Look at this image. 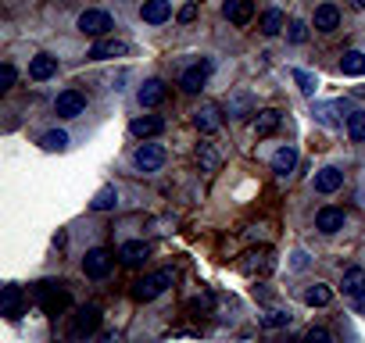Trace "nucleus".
<instances>
[{"instance_id":"obj_1","label":"nucleus","mask_w":365,"mask_h":343,"mask_svg":"<svg viewBox=\"0 0 365 343\" xmlns=\"http://www.w3.org/2000/svg\"><path fill=\"white\" fill-rule=\"evenodd\" d=\"M169 286H172V272H169V268L150 272V275H143V283L136 286V297H140V300H155V297H162Z\"/></svg>"},{"instance_id":"obj_2","label":"nucleus","mask_w":365,"mask_h":343,"mask_svg":"<svg viewBox=\"0 0 365 343\" xmlns=\"http://www.w3.org/2000/svg\"><path fill=\"white\" fill-rule=\"evenodd\" d=\"M133 165L140 172H158L165 165V147H158V143H140L136 154H133Z\"/></svg>"},{"instance_id":"obj_3","label":"nucleus","mask_w":365,"mask_h":343,"mask_svg":"<svg viewBox=\"0 0 365 343\" xmlns=\"http://www.w3.org/2000/svg\"><path fill=\"white\" fill-rule=\"evenodd\" d=\"M40 307L47 311V315H57V311L69 307V290L61 283H43L40 286Z\"/></svg>"},{"instance_id":"obj_4","label":"nucleus","mask_w":365,"mask_h":343,"mask_svg":"<svg viewBox=\"0 0 365 343\" xmlns=\"http://www.w3.org/2000/svg\"><path fill=\"white\" fill-rule=\"evenodd\" d=\"M194 126H197L204 136L219 133V126H222V111H219V104H201V108L194 111Z\"/></svg>"},{"instance_id":"obj_5","label":"nucleus","mask_w":365,"mask_h":343,"mask_svg":"<svg viewBox=\"0 0 365 343\" xmlns=\"http://www.w3.org/2000/svg\"><path fill=\"white\" fill-rule=\"evenodd\" d=\"M54 111H57L61 118H76V115L86 111V97H83L79 89H65V93L54 101Z\"/></svg>"},{"instance_id":"obj_6","label":"nucleus","mask_w":365,"mask_h":343,"mask_svg":"<svg viewBox=\"0 0 365 343\" xmlns=\"http://www.w3.org/2000/svg\"><path fill=\"white\" fill-rule=\"evenodd\" d=\"M111 29V15H104V11H83L79 15V33H86V36H104Z\"/></svg>"},{"instance_id":"obj_7","label":"nucleus","mask_w":365,"mask_h":343,"mask_svg":"<svg viewBox=\"0 0 365 343\" xmlns=\"http://www.w3.org/2000/svg\"><path fill=\"white\" fill-rule=\"evenodd\" d=\"M97 326H101V311L94 304L79 307L76 319H72V336H90V333H97Z\"/></svg>"},{"instance_id":"obj_8","label":"nucleus","mask_w":365,"mask_h":343,"mask_svg":"<svg viewBox=\"0 0 365 343\" xmlns=\"http://www.w3.org/2000/svg\"><path fill=\"white\" fill-rule=\"evenodd\" d=\"M211 68H215V65H211V61L204 57V61H197V65L194 68H187V72H182V79H179V86L182 89H187V93H197L204 82H208V75H211Z\"/></svg>"},{"instance_id":"obj_9","label":"nucleus","mask_w":365,"mask_h":343,"mask_svg":"<svg viewBox=\"0 0 365 343\" xmlns=\"http://www.w3.org/2000/svg\"><path fill=\"white\" fill-rule=\"evenodd\" d=\"M83 272H86L90 279H104V275L111 272V254L101 251V247H97V251H90V254L83 258Z\"/></svg>"},{"instance_id":"obj_10","label":"nucleus","mask_w":365,"mask_h":343,"mask_svg":"<svg viewBox=\"0 0 365 343\" xmlns=\"http://www.w3.org/2000/svg\"><path fill=\"white\" fill-rule=\"evenodd\" d=\"M240 272H248V275L272 272V251H269V247H262V251H248V254H243V261H240Z\"/></svg>"},{"instance_id":"obj_11","label":"nucleus","mask_w":365,"mask_h":343,"mask_svg":"<svg viewBox=\"0 0 365 343\" xmlns=\"http://www.w3.org/2000/svg\"><path fill=\"white\" fill-rule=\"evenodd\" d=\"M140 18H143L147 25H162V22L172 18V4H169V0H143Z\"/></svg>"},{"instance_id":"obj_12","label":"nucleus","mask_w":365,"mask_h":343,"mask_svg":"<svg viewBox=\"0 0 365 343\" xmlns=\"http://www.w3.org/2000/svg\"><path fill=\"white\" fill-rule=\"evenodd\" d=\"M315 229L326 233V236L341 233V229H344V211H341V207H322V211L315 214Z\"/></svg>"},{"instance_id":"obj_13","label":"nucleus","mask_w":365,"mask_h":343,"mask_svg":"<svg viewBox=\"0 0 365 343\" xmlns=\"http://www.w3.org/2000/svg\"><path fill=\"white\" fill-rule=\"evenodd\" d=\"M222 15L233 22V25H248L255 18V0H226Z\"/></svg>"},{"instance_id":"obj_14","label":"nucleus","mask_w":365,"mask_h":343,"mask_svg":"<svg viewBox=\"0 0 365 343\" xmlns=\"http://www.w3.org/2000/svg\"><path fill=\"white\" fill-rule=\"evenodd\" d=\"M129 47L126 43H122V40H97L94 47H90V61H108V57H122V54H126Z\"/></svg>"},{"instance_id":"obj_15","label":"nucleus","mask_w":365,"mask_h":343,"mask_svg":"<svg viewBox=\"0 0 365 343\" xmlns=\"http://www.w3.org/2000/svg\"><path fill=\"white\" fill-rule=\"evenodd\" d=\"M136 101H140L143 108H158V104L165 101V82H162V79H147V82L140 86V93H136Z\"/></svg>"},{"instance_id":"obj_16","label":"nucleus","mask_w":365,"mask_h":343,"mask_svg":"<svg viewBox=\"0 0 365 343\" xmlns=\"http://www.w3.org/2000/svg\"><path fill=\"white\" fill-rule=\"evenodd\" d=\"M280 111L276 108H265V111H258V118H255V136L258 140H265V136H272V133H276L280 129Z\"/></svg>"},{"instance_id":"obj_17","label":"nucleus","mask_w":365,"mask_h":343,"mask_svg":"<svg viewBox=\"0 0 365 343\" xmlns=\"http://www.w3.org/2000/svg\"><path fill=\"white\" fill-rule=\"evenodd\" d=\"M54 72H57V57H50V54H36L29 61V79H36V82L50 79Z\"/></svg>"},{"instance_id":"obj_18","label":"nucleus","mask_w":365,"mask_h":343,"mask_svg":"<svg viewBox=\"0 0 365 343\" xmlns=\"http://www.w3.org/2000/svg\"><path fill=\"white\" fill-rule=\"evenodd\" d=\"M0 315H8L11 322L22 315V290L11 286V283L4 286V293H0Z\"/></svg>"},{"instance_id":"obj_19","label":"nucleus","mask_w":365,"mask_h":343,"mask_svg":"<svg viewBox=\"0 0 365 343\" xmlns=\"http://www.w3.org/2000/svg\"><path fill=\"white\" fill-rule=\"evenodd\" d=\"M162 129H165V118H158V115H143V118H136L133 126H129V133H133V136H140V140L158 136Z\"/></svg>"},{"instance_id":"obj_20","label":"nucleus","mask_w":365,"mask_h":343,"mask_svg":"<svg viewBox=\"0 0 365 343\" xmlns=\"http://www.w3.org/2000/svg\"><path fill=\"white\" fill-rule=\"evenodd\" d=\"M341 186H344V172H341V168H333V165L322 168V172L315 175V190H319V194H337Z\"/></svg>"},{"instance_id":"obj_21","label":"nucleus","mask_w":365,"mask_h":343,"mask_svg":"<svg viewBox=\"0 0 365 343\" xmlns=\"http://www.w3.org/2000/svg\"><path fill=\"white\" fill-rule=\"evenodd\" d=\"M337 25H341V11L333 8V4L315 8V29H319V33H333Z\"/></svg>"},{"instance_id":"obj_22","label":"nucleus","mask_w":365,"mask_h":343,"mask_svg":"<svg viewBox=\"0 0 365 343\" xmlns=\"http://www.w3.org/2000/svg\"><path fill=\"white\" fill-rule=\"evenodd\" d=\"M147 254H150V247H147V243H140V240L122 243V251H118V258L126 261V265H140V261H147Z\"/></svg>"},{"instance_id":"obj_23","label":"nucleus","mask_w":365,"mask_h":343,"mask_svg":"<svg viewBox=\"0 0 365 343\" xmlns=\"http://www.w3.org/2000/svg\"><path fill=\"white\" fill-rule=\"evenodd\" d=\"M341 286H344L348 297H362V293H365V268H348Z\"/></svg>"},{"instance_id":"obj_24","label":"nucleus","mask_w":365,"mask_h":343,"mask_svg":"<svg viewBox=\"0 0 365 343\" xmlns=\"http://www.w3.org/2000/svg\"><path fill=\"white\" fill-rule=\"evenodd\" d=\"M294 165H297V150H294V147H280L276 158H272V172H276V175H287V172H294Z\"/></svg>"},{"instance_id":"obj_25","label":"nucleus","mask_w":365,"mask_h":343,"mask_svg":"<svg viewBox=\"0 0 365 343\" xmlns=\"http://www.w3.org/2000/svg\"><path fill=\"white\" fill-rule=\"evenodd\" d=\"M283 29H287V15H283V11L272 8V11L262 15V33H265V36H276V33H283Z\"/></svg>"},{"instance_id":"obj_26","label":"nucleus","mask_w":365,"mask_h":343,"mask_svg":"<svg viewBox=\"0 0 365 343\" xmlns=\"http://www.w3.org/2000/svg\"><path fill=\"white\" fill-rule=\"evenodd\" d=\"M341 72L344 75H365V54L362 50H348L341 57Z\"/></svg>"},{"instance_id":"obj_27","label":"nucleus","mask_w":365,"mask_h":343,"mask_svg":"<svg viewBox=\"0 0 365 343\" xmlns=\"http://www.w3.org/2000/svg\"><path fill=\"white\" fill-rule=\"evenodd\" d=\"M229 115H233V118H248V115H258V111H255V101H251V93H236V97L229 101Z\"/></svg>"},{"instance_id":"obj_28","label":"nucleus","mask_w":365,"mask_h":343,"mask_svg":"<svg viewBox=\"0 0 365 343\" xmlns=\"http://www.w3.org/2000/svg\"><path fill=\"white\" fill-rule=\"evenodd\" d=\"M329 300H333V290L322 286V283H315V286L304 290V304H312V307H326Z\"/></svg>"},{"instance_id":"obj_29","label":"nucleus","mask_w":365,"mask_h":343,"mask_svg":"<svg viewBox=\"0 0 365 343\" xmlns=\"http://www.w3.org/2000/svg\"><path fill=\"white\" fill-rule=\"evenodd\" d=\"M348 136H351L355 143L365 140V111H355V115L348 118Z\"/></svg>"},{"instance_id":"obj_30","label":"nucleus","mask_w":365,"mask_h":343,"mask_svg":"<svg viewBox=\"0 0 365 343\" xmlns=\"http://www.w3.org/2000/svg\"><path fill=\"white\" fill-rule=\"evenodd\" d=\"M118 204V194H115V186H104V190L94 197V211H111Z\"/></svg>"},{"instance_id":"obj_31","label":"nucleus","mask_w":365,"mask_h":343,"mask_svg":"<svg viewBox=\"0 0 365 343\" xmlns=\"http://www.w3.org/2000/svg\"><path fill=\"white\" fill-rule=\"evenodd\" d=\"M197 161H201L204 172H215V168H219V154L211 150L208 143H201V147H197Z\"/></svg>"},{"instance_id":"obj_32","label":"nucleus","mask_w":365,"mask_h":343,"mask_svg":"<svg viewBox=\"0 0 365 343\" xmlns=\"http://www.w3.org/2000/svg\"><path fill=\"white\" fill-rule=\"evenodd\" d=\"M312 115L322 122V126H329V129H337V126H341V118H337V108H333V104H319Z\"/></svg>"},{"instance_id":"obj_33","label":"nucleus","mask_w":365,"mask_h":343,"mask_svg":"<svg viewBox=\"0 0 365 343\" xmlns=\"http://www.w3.org/2000/svg\"><path fill=\"white\" fill-rule=\"evenodd\" d=\"M294 82L301 86V93H304V97H312V93H315V75L312 72H304V68H294Z\"/></svg>"},{"instance_id":"obj_34","label":"nucleus","mask_w":365,"mask_h":343,"mask_svg":"<svg viewBox=\"0 0 365 343\" xmlns=\"http://www.w3.org/2000/svg\"><path fill=\"white\" fill-rule=\"evenodd\" d=\"M40 143H43V150H65V147H69V133L54 129V133H47Z\"/></svg>"},{"instance_id":"obj_35","label":"nucleus","mask_w":365,"mask_h":343,"mask_svg":"<svg viewBox=\"0 0 365 343\" xmlns=\"http://www.w3.org/2000/svg\"><path fill=\"white\" fill-rule=\"evenodd\" d=\"M262 322H265L269 329H280V326H290V311H280V307H276V311H269V315H265Z\"/></svg>"},{"instance_id":"obj_36","label":"nucleus","mask_w":365,"mask_h":343,"mask_svg":"<svg viewBox=\"0 0 365 343\" xmlns=\"http://www.w3.org/2000/svg\"><path fill=\"white\" fill-rule=\"evenodd\" d=\"M287 36H290V43H304V40H308V25H304V22H290Z\"/></svg>"},{"instance_id":"obj_37","label":"nucleus","mask_w":365,"mask_h":343,"mask_svg":"<svg viewBox=\"0 0 365 343\" xmlns=\"http://www.w3.org/2000/svg\"><path fill=\"white\" fill-rule=\"evenodd\" d=\"M11 86H15V68L4 65V68H0V89H11Z\"/></svg>"},{"instance_id":"obj_38","label":"nucleus","mask_w":365,"mask_h":343,"mask_svg":"<svg viewBox=\"0 0 365 343\" xmlns=\"http://www.w3.org/2000/svg\"><path fill=\"white\" fill-rule=\"evenodd\" d=\"M308 340L312 343H329L333 336H329V329H308Z\"/></svg>"},{"instance_id":"obj_39","label":"nucleus","mask_w":365,"mask_h":343,"mask_svg":"<svg viewBox=\"0 0 365 343\" xmlns=\"http://www.w3.org/2000/svg\"><path fill=\"white\" fill-rule=\"evenodd\" d=\"M194 18H197V4H187L179 11V22H194Z\"/></svg>"},{"instance_id":"obj_40","label":"nucleus","mask_w":365,"mask_h":343,"mask_svg":"<svg viewBox=\"0 0 365 343\" xmlns=\"http://www.w3.org/2000/svg\"><path fill=\"white\" fill-rule=\"evenodd\" d=\"M355 300H358V315H365V293H362V297H355Z\"/></svg>"},{"instance_id":"obj_41","label":"nucleus","mask_w":365,"mask_h":343,"mask_svg":"<svg viewBox=\"0 0 365 343\" xmlns=\"http://www.w3.org/2000/svg\"><path fill=\"white\" fill-rule=\"evenodd\" d=\"M351 8H358V11H365V0H351Z\"/></svg>"}]
</instances>
